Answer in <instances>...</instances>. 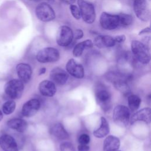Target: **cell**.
Segmentation results:
<instances>
[{"label":"cell","instance_id":"f546056e","mask_svg":"<svg viewBox=\"0 0 151 151\" xmlns=\"http://www.w3.org/2000/svg\"><path fill=\"white\" fill-rule=\"evenodd\" d=\"M83 37V32L80 29H77L73 33V37L76 40H80Z\"/></svg>","mask_w":151,"mask_h":151},{"label":"cell","instance_id":"83f0119b","mask_svg":"<svg viewBox=\"0 0 151 151\" xmlns=\"http://www.w3.org/2000/svg\"><path fill=\"white\" fill-rule=\"evenodd\" d=\"M70 9L71 11V13L72 14V15L73 16V17L78 20L80 19L81 18V15H80V9L79 8L75 5L73 4H71L70 5Z\"/></svg>","mask_w":151,"mask_h":151},{"label":"cell","instance_id":"4316f807","mask_svg":"<svg viewBox=\"0 0 151 151\" xmlns=\"http://www.w3.org/2000/svg\"><path fill=\"white\" fill-rule=\"evenodd\" d=\"M60 151H76L73 145L69 142H64L60 146Z\"/></svg>","mask_w":151,"mask_h":151},{"label":"cell","instance_id":"8992f818","mask_svg":"<svg viewBox=\"0 0 151 151\" xmlns=\"http://www.w3.org/2000/svg\"><path fill=\"white\" fill-rule=\"evenodd\" d=\"M36 58L41 63H53L57 61L60 59V52L56 48L45 47L38 52Z\"/></svg>","mask_w":151,"mask_h":151},{"label":"cell","instance_id":"836d02e7","mask_svg":"<svg viewBox=\"0 0 151 151\" xmlns=\"http://www.w3.org/2000/svg\"><path fill=\"white\" fill-rule=\"evenodd\" d=\"M60 1L66 4H69V5L74 4L76 1V0H60Z\"/></svg>","mask_w":151,"mask_h":151},{"label":"cell","instance_id":"2e32d148","mask_svg":"<svg viewBox=\"0 0 151 151\" xmlns=\"http://www.w3.org/2000/svg\"><path fill=\"white\" fill-rule=\"evenodd\" d=\"M130 119V124L137 121H143L149 124L151 121V109L149 107L143 108L134 113Z\"/></svg>","mask_w":151,"mask_h":151},{"label":"cell","instance_id":"ffe728a7","mask_svg":"<svg viewBox=\"0 0 151 151\" xmlns=\"http://www.w3.org/2000/svg\"><path fill=\"white\" fill-rule=\"evenodd\" d=\"M50 132L51 134L61 140L67 139L69 137V134L66 131L63 125L60 123L54 124L50 128Z\"/></svg>","mask_w":151,"mask_h":151},{"label":"cell","instance_id":"9a60e30c","mask_svg":"<svg viewBox=\"0 0 151 151\" xmlns=\"http://www.w3.org/2000/svg\"><path fill=\"white\" fill-rule=\"evenodd\" d=\"M50 77L52 82L58 85H64L68 79V74L64 70L60 67H55L51 71Z\"/></svg>","mask_w":151,"mask_h":151},{"label":"cell","instance_id":"3957f363","mask_svg":"<svg viewBox=\"0 0 151 151\" xmlns=\"http://www.w3.org/2000/svg\"><path fill=\"white\" fill-rule=\"evenodd\" d=\"M24 89V83L19 79L11 80L4 86L5 94L12 99H19L22 95Z\"/></svg>","mask_w":151,"mask_h":151},{"label":"cell","instance_id":"4dcf8cb0","mask_svg":"<svg viewBox=\"0 0 151 151\" xmlns=\"http://www.w3.org/2000/svg\"><path fill=\"white\" fill-rule=\"evenodd\" d=\"M126 37L124 35H119L116 36L114 38V40L116 42L122 43V42H123L126 40Z\"/></svg>","mask_w":151,"mask_h":151},{"label":"cell","instance_id":"d590c367","mask_svg":"<svg viewBox=\"0 0 151 151\" xmlns=\"http://www.w3.org/2000/svg\"><path fill=\"white\" fill-rule=\"evenodd\" d=\"M3 119V113L2 111L0 110V121Z\"/></svg>","mask_w":151,"mask_h":151},{"label":"cell","instance_id":"277c9868","mask_svg":"<svg viewBox=\"0 0 151 151\" xmlns=\"http://www.w3.org/2000/svg\"><path fill=\"white\" fill-rule=\"evenodd\" d=\"M130 118L129 109L124 105L116 106L113 112V119L114 123L120 127L127 126Z\"/></svg>","mask_w":151,"mask_h":151},{"label":"cell","instance_id":"5bb4252c","mask_svg":"<svg viewBox=\"0 0 151 151\" xmlns=\"http://www.w3.org/2000/svg\"><path fill=\"white\" fill-rule=\"evenodd\" d=\"M0 147L4 151H19L15 139L8 134L0 136Z\"/></svg>","mask_w":151,"mask_h":151},{"label":"cell","instance_id":"52a82bcc","mask_svg":"<svg viewBox=\"0 0 151 151\" xmlns=\"http://www.w3.org/2000/svg\"><path fill=\"white\" fill-rule=\"evenodd\" d=\"M35 14L37 18L42 22H49L55 18L53 8L46 2L40 3L37 6Z\"/></svg>","mask_w":151,"mask_h":151},{"label":"cell","instance_id":"1f68e13d","mask_svg":"<svg viewBox=\"0 0 151 151\" xmlns=\"http://www.w3.org/2000/svg\"><path fill=\"white\" fill-rule=\"evenodd\" d=\"M78 151H88L90 147L87 145L80 144L77 147Z\"/></svg>","mask_w":151,"mask_h":151},{"label":"cell","instance_id":"8fae6325","mask_svg":"<svg viewBox=\"0 0 151 151\" xmlns=\"http://www.w3.org/2000/svg\"><path fill=\"white\" fill-rule=\"evenodd\" d=\"M41 107L40 101L37 99L29 100L24 104L22 107V114L26 117H30L35 115Z\"/></svg>","mask_w":151,"mask_h":151},{"label":"cell","instance_id":"30bf717a","mask_svg":"<svg viewBox=\"0 0 151 151\" xmlns=\"http://www.w3.org/2000/svg\"><path fill=\"white\" fill-rule=\"evenodd\" d=\"M133 9L136 17L140 20L144 22L149 21L150 11L146 0H134Z\"/></svg>","mask_w":151,"mask_h":151},{"label":"cell","instance_id":"7402d4cb","mask_svg":"<svg viewBox=\"0 0 151 151\" xmlns=\"http://www.w3.org/2000/svg\"><path fill=\"white\" fill-rule=\"evenodd\" d=\"M93 47V42L91 40H86L76 44L73 48V54L76 57L81 55L83 51L86 48H90Z\"/></svg>","mask_w":151,"mask_h":151},{"label":"cell","instance_id":"ac0fdd59","mask_svg":"<svg viewBox=\"0 0 151 151\" xmlns=\"http://www.w3.org/2000/svg\"><path fill=\"white\" fill-rule=\"evenodd\" d=\"M120 141L118 137L114 136H108L103 142V151H114L119 149Z\"/></svg>","mask_w":151,"mask_h":151},{"label":"cell","instance_id":"9c48e42d","mask_svg":"<svg viewBox=\"0 0 151 151\" xmlns=\"http://www.w3.org/2000/svg\"><path fill=\"white\" fill-rule=\"evenodd\" d=\"M100 24L104 29H115L120 25L119 15L103 12L100 18Z\"/></svg>","mask_w":151,"mask_h":151},{"label":"cell","instance_id":"484cf974","mask_svg":"<svg viewBox=\"0 0 151 151\" xmlns=\"http://www.w3.org/2000/svg\"><path fill=\"white\" fill-rule=\"evenodd\" d=\"M101 43L102 48L112 47L116 44L114 38L110 35H101Z\"/></svg>","mask_w":151,"mask_h":151},{"label":"cell","instance_id":"603a6c76","mask_svg":"<svg viewBox=\"0 0 151 151\" xmlns=\"http://www.w3.org/2000/svg\"><path fill=\"white\" fill-rule=\"evenodd\" d=\"M128 106L130 110L134 111L137 110L141 103V99L137 95L130 94L128 96Z\"/></svg>","mask_w":151,"mask_h":151},{"label":"cell","instance_id":"5b68a950","mask_svg":"<svg viewBox=\"0 0 151 151\" xmlns=\"http://www.w3.org/2000/svg\"><path fill=\"white\" fill-rule=\"evenodd\" d=\"M81 17L87 24H92L96 19V12L93 5L85 0L77 1Z\"/></svg>","mask_w":151,"mask_h":151},{"label":"cell","instance_id":"cb8c5ba5","mask_svg":"<svg viewBox=\"0 0 151 151\" xmlns=\"http://www.w3.org/2000/svg\"><path fill=\"white\" fill-rule=\"evenodd\" d=\"M16 103L12 100H8L5 101L2 107V113L6 115H9L12 114L15 110Z\"/></svg>","mask_w":151,"mask_h":151},{"label":"cell","instance_id":"d6986e66","mask_svg":"<svg viewBox=\"0 0 151 151\" xmlns=\"http://www.w3.org/2000/svg\"><path fill=\"white\" fill-rule=\"evenodd\" d=\"M7 126L18 132L23 133L28 127L27 122L19 118H14L9 120L6 123Z\"/></svg>","mask_w":151,"mask_h":151},{"label":"cell","instance_id":"f1b7e54d","mask_svg":"<svg viewBox=\"0 0 151 151\" xmlns=\"http://www.w3.org/2000/svg\"><path fill=\"white\" fill-rule=\"evenodd\" d=\"M90 141V137L87 134H82L78 138L79 144L82 145H88Z\"/></svg>","mask_w":151,"mask_h":151},{"label":"cell","instance_id":"74e56055","mask_svg":"<svg viewBox=\"0 0 151 151\" xmlns=\"http://www.w3.org/2000/svg\"><path fill=\"white\" fill-rule=\"evenodd\" d=\"M114 151H120V150H114Z\"/></svg>","mask_w":151,"mask_h":151},{"label":"cell","instance_id":"6da1fadb","mask_svg":"<svg viewBox=\"0 0 151 151\" xmlns=\"http://www.w3.org/2000/svg\"><path fill=\"white\" fill-rule=\"evenodd\" d=\"M131 50L135 58L140 63L147 64L150 62L149 49L144 43L137 40H133L131 42Z\"/></svg>","mask_w":151,"mask_h":151},{"label":"cell","instance_id":"7a4b0ae2","mask_svg":"<svg viewBox=\"0 0 151 151\" xmlns=\"http://www.w3.org/2000/svg\"><path fill=\"white\" fill-rule=\"evenodd\" d=\"M97 104L104 112L109 111L111 107V94L109 91L102 85L98 86L95 90Z\"/></svg>","mask_w":151,"mask_h":151},{"label":"cell","instance_id":"4fadbf2b","mask_svg":"<svg viewBox=\"0 0 151 151\" xmlns=\"http://www.w3.org/2000/svg\"><path fill=\"white\" fill-rule=\"evenodd\" d=\"M16 71L19 78L24 83H27L29 81L32 76L31 67L27 63H19L16 66Z\"/></svg>","mask_w":151,"mask_h":151},{"label":"cell","instance_id":"e575fe53","mask_svg":"<svg viewBox=\"0 0 151 151\" xmlns=\"http://www.w3.org/2000/svg\"><path fill=\"white\" fill-rule=\"evenodd\" d=\"M45 71H46V68H45V67H42V68H40V70H39V75L40 76V75H42V74H45Z\"/></svg>","mask_w":151,"mask_h":151},{"label":"cell","instance_id":"44dd1931","mask_svg":"<svg viewBox=\"0 0 151 151\" xmlns=\"http://www.w3.org/2000/svg\"><path fill=\"white\" fill-rule=\"evenodd\" d=\"M101 124L100 127L93 132V135L97 138H102L106 136L110 132L109 124L104 117H101L100 119Z\"/></svg>","mask_w":151,"mask_h":151},{"label":"cell","instance_id":"d6a6232c","mask_svg":"<svg viewBox=\"0 0 151 151\" xmlns=\"http://www.w3.org/2000/svg\"><path fill=\"white\" fill-rule=\"evenodd\" d=\"M151 31V29L150 28V27H146V28H143V29H142L138 34L139 35H143L144 34H147V33H150Z\"/></svg>","mask_w":151,"mask_h":151},{"label":"cell","instance_id":"e0dca14e","mask_svg":"<svg viewBox=\"0 0 151 151\" xmlns=\"http://www.w3.org/2000/svg\"><path fill=\"white\" fill-rule=\"evenodd\" d=\"M38 90L40 93L45 97H52L57 91L54 83L47 80H43L39 84Z\"/></svg>","mask_w":151,"mask_h":151},{"label":"cell","instance_id":"d4e9b609","mask_svg":"<svg viewBox=\"0 0 151 151\" xmlns=\"http://www.w3.org/2000/svg\"><path fill=\"white\" fill-rule=\"evenodd\" d=\"M119 15L120 25L124 27H127L130 25L133 21V17L130 14H120Z\"/></svg>","mask_w":151,"mask_h":151},{"label":"cell","instance_id":"7c38bea8","mask_svg":"<svg viewBox=\"0 0 151 151\" xmlns=\"http://www.w3.org/2000/svg\"><path fill=\"white\" fill-rule=\"evenodd\" d=\"M65 68L67 73L75 78H83L84 76L83 66L73 58H71L67 61Z\"/></svg>","mask_w":151,"mask_h":151},{"label":"cell","instance_id":"8d00e7d4","mask_svg":"<svg viewBox=\"0 0 151 151\" xmlns=\"http://www.w3.org/2000/svg\"><path fill=\"white\" fill-rule=\"evenodd\" d=\"M47 1H48V2H50V3H51V4L54 3V1H55V0H47Z\"/></svg>","mask_w":151,"mask_h":151},{"label":"cell","instance_id":"ba28073f","mask_svg":"<svg viewBox=\"0 0 151 151\" xmlns=\"http://www.w3.org/2000/svg\"><path fill=\"white\" fill-rule=\"evenodd\" d=\"M73 32L69 27L67 25L60 27L56 36V41L58 45L68 46L73 41Z\"/></svg>","mask_w":151,"mask_h":151}]
</instances>
